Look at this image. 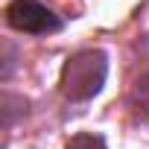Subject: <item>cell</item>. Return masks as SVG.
Masks as SVG:
<instances>
[{
	"instance_id": "cell-3",
	"label": "cell",
	"mask_w": 149,
	"mask_h": 149,
	"mask_svg": "<svg viewBox=\"0 0 149 149\" xmlns=\"http://www.w3.org/2000/svg\"><path fill=\"white\" fill-rule=\"evenodd\" d=\"M129 108H132V114L137 120L149 123V73L140 76L132 85V91H129Z\"/></svg>"
},
{
	"instance_id": "cell-2",
	"label": "cell",
	"mask_w": 149,
	"mask_h": 149,
	"mask_svg": "<svg viewBox=\"0 0 149 149\" xmlns=\"http://www.w3.org/2000/svg\"><path fill=\"white\" fill-rule=\"evenodd\" d=\"M6 21L18 32H29V35H47L61 29L58 15H53L38 0H12L6 6Z\"/></svg>"
},
{
	"instance_id": "cell-1",
	"label": "cell",
	"mask_w": 149,
	"mask_h": 149,
	"mask_svg": "<svg viewBox=\"0 0 149 149\" xmlns=\"http://www.w3.org/2000/svg\"><path fill=\"white\" fill-rule=\"evenodd\" d=\"M108 73V58L102 50H82L61 67V94L70 100H91L100 94Z\"/></svg>"
},
{
	"instance_id": "cell-4",
	"label": "cell",
	"mask_w": 149,
	"mask_h": 149,
	"mask_svg": "<svg viewBox=\"0 0 149 149\" xmlns=\"http://www.w3.org/2000/svg\"><path fill=\"white\" fill-rule=\"evenodd\" d=\"M67 149H108V146L100 134H76V137H70Z\"/></svg>"
}]
</instances>
